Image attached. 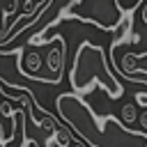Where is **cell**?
Segmentation results:
<instances>
[{"label":"cell","instance_id":"obj_1","mask_svg":"<svg viewBox=\"0 0 147 147\" xmlns=\"http://www.w3.org/2000/svg\"><path fill=\"white\" fill-rule=\"evenodd\" d=\"M57 113L64 124L87 145V147H147L145 131H129L124 122H117L113 115L101 119L76 96V94H60Z\"/></svg>","mask_w":147,"mask_h":147},{"label":"cell","instance_id":"obj_2","mask_svg":"<svg viewBox=\"0 0 147 147\" xmlns=\"http://www.w3.org/2000/svg\"><path fill=\"white\" fill-rule=\"evenodd\" d=\"M103 85V90L108 92L110 99H119L122 96V85L115 80V76L108 71V64H106V57H103V51L96 48V46H90V44H83L76 53V60H74V67H71V85L76 92L85 94L90 92L94 85Z\"/></svg>","mask_w":147,"mask_h":147},{"label":"cell","instance_id":"obj_3","mask_svg":"<svg viewBox=\"0 0 147 147\" xmlns=\"http://www.w3.org/2000/svg\"><path fill=\"white\" fill-rule=\"evenodd\" d=\"M51 142H55V147H71L74 145V133H71L69 124H60L55 129V133L51 136Z\"/></svg>","mask_w":147,"mask_h":147},{"label":"cell","instance_id":"obj_4","mask_svg":"<svg viewBox=\"0 0 147 147\" xmlns=\"http://www.w3.org/2000/svg\"><path fill=\"white\" fill-rule=\"evenodd\" d=\"M136 119H138L136 106H133V103H124V106H122V122H124V124H133Z\"/></svg>","mask_w":147,"mask_h":147},{"label":"cell","instance_id":"obj_5","mask_svg":"<svg viewBox=\"0 0 147 147\" xmlns=\"http://www.w3.org/2000/svg\"><path fill=\"white\" fill-rule=\"evenodd\" d=\"M138 124H140V129L147 133V110H142V113L138 115Z\"/></svg>","mask_w":147,"mask_h":147},{"label":"cell","instance_id":"obj_6","mask_svg":"<svg viewBox=\"0 0 147 147\" xmlns=\"http://www.w3.org/2000/svg\"><path fill=\"white\" fill-rule=\"evenodd\" d=\"M9 140V136H5V131H2V124H0V147H5V142Z\"/></svg>","mask_w":147,"mask_h":147},{"label":"cell","instance_id":"obj_7","mask_svg":"<svg viewBox=\"0 0 147 147\" xmlns=\"http://www.w3.org/2000/svg\"><path fill=\"white\" fill-rule=\"evenodd\" d=\"M136 101H138V103H142V106H147V94H142V92H140V94H136Z\"/></svg>","mask_w":147,"mask_h":147},{"label":"cell","instance_id":"obj_8","mask_svg":"<svg viewBox=\"0 0 147 147\" xmlns=\"http://www.w3.org/2000/svg\"><path fill=\"white\" fill-rule=\"evenodd\" d=\"M23 147H39V142H37V140H28V138H25V140H23Z\"/></svg>","mask_w":147,"mask_h":147},{"label":"cell","instance_id":"obj_9","mask_svg":"<svg viewBox=\"0 0 147 147\" xmlns=\"http://www.w3.org/2000/svg\"><path fill=\"white\" fill-rule=\"evenodd\" d=\"M71 147H87V145H85L83 140H74V145H71Z\"/></svg>","mask_w":147,"mask_h":147},{"label":"cell","instance_id":"obj_10","mask_svg":"<svg viewBox=\"0 0 147 147\" xmlns=\"http://www.w3.org/2000/svg\"><path fill=\"white\" fill-rule=\"evenodd\" d=\"M145 23H147V5H145Z\"/></svg>","mask_w":147,"mask_h":147}]
</instances>
